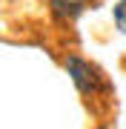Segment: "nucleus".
I'll use <instances>...</instances> for the list:
<instances>
[{"instance_id": "7ed1b4c3", "label": "nucleus", "mask_w": 126, "mask_h": 129, "mask_svg": "<svg viewBox=\"0 0 126 129\" xmlns=\"http://www.w3.org/2000/svg\"><path fill=\"white\" fill-rule=\"evenodd\" d=\"M100 129H103V126H100Z\"/></svg>"}, {"instance_id": "f257e3e1", "label": "nucleus", "mask_w": 126, "mask_h": 129, "mask_svg": "<svg viewBox=\"0 0 126 129\" xmlns=\"http://www.w3.org/2000/svg\"><path fill=\"white\" fill-rule=\"evenodd\" d=\"M66 72L72 75V80H75L77 92H83V95L98 92V72H95V66L86 63L83 57L69 55V57H66Z\"/></svg>"}, {"instance_id": "f03ea898", "label": "nucleus", "mask_w": 126, "mask_h": 129, "mask_svg": "<svg viewBox=\"0 0 126 129\" xmlns=\"http://www.w3.org/2000/svg\"><path fill=\"white\" fill-rule=\"evenodd\" d=\"M52 12H55V17L60 20H75L80 12L86 9V0H49Z\"/></svg>"}]
</instances>
